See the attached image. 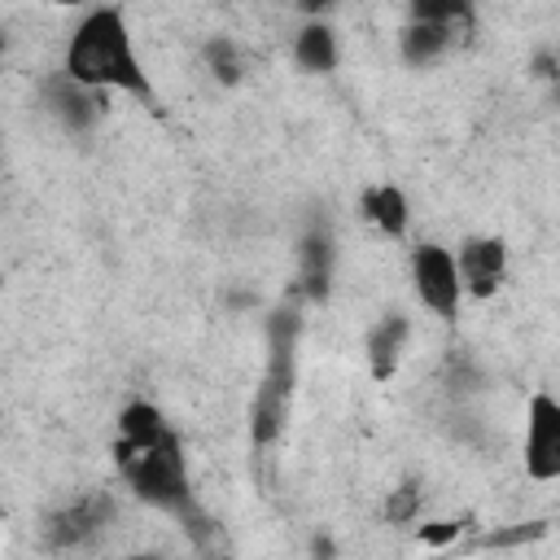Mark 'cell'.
<instances>
[{"label":"cell","mask_w":560,"mask_h":560,"mask_svg":"<svg viewBox=\"0 0 560 560\" xmlns=\"http://www.w3.org/2000/svg\"><path fill=\"white\" fill-rule=\"evenodd\" d=\"M39 96H44V109H48L66 131H74V136L92 131V127L101 122V114H105V96H101V92L79 88V83H74V79H66L61 70L44 79Z\"/></svg>","instance_id":"9"},{"label":"cell","mask_w":560,"mask_h":560,"mask_svg":"<svg viewBox=\"0 0 560 560\" xmlns=\"http://www.w3.org/2000/svg\"><path fill=\"white\" fill-rule=\"evenodd\" d=\"M311 560H337V542L328 534H315L311 538Z\"/></svg>","instance_id":"19"},{"label":"cell","mask_w":560,"mask_h":560,"mask_svg":"<svg viewBox=\"0 0 560 560\" xmlns=\"http://www.w3.org/2000/svg\"><path fill=\"white\" fill-rule=\"evenodd\" d=\"M171 438H179L166 420V411L149 398H131L122 411H118V442H114V464L118 459H131L140 451H153V446H166Z\"/></svg>","instance_id":"10"},{"label":"cell","mask_w":560,"mask_h":560,"mask_svg":"<svg viewBox=\"0 0 560 560\" xmlns=\"http://www.w3.org/2000/svg\"><path fill=\"white\" fill-rule=\"evenodd\" d=\"M521 468L529 481L551 486L560 481V398L556 394H529L525 402V429H521Z\"/></svg>","instance_id":"5"},{"label":"cell","mask_w":560,"mask_h":560,"mask_svg":"<svg viewBox=\"0 0 560 560\" xmlns=\"http://www.w3.org/2000/svg\"><path fill=\"white\" fill-rule=\"evenodd\" d=\"M118 472H122L131 499H140L144 508H158V512H166L175 521H184L197 508L192 472H188V459H184L179 438H171L166 446L140 451L131 459H118Z\"/></svg>","instance_id":"3"},{"label":"cell","mask_w":560,"mask_h":560,"mask_svg":"<svg viewBox=\"0 0 560 560\" xmlns=\"http://www.w3.org/2000/svg\"><path fill=\"white\" fill-rule=\"evenodd\" d=\"M332 262H337V245L332 232L324 223H311L298 241V298L311 306H324L332 298Z\"/></svg>","instance_id":"8"},{"label":"cell","mask_w":560,"mask_h":560,"mask_svg":"<svg viewBox=\"0 0 560 560\" xmlns=\"http://www.w3.org/2000/svg\"><path fill=\"white\" fill-rule=\"evenodd\" d=\"M420 508H424V486L420 481H398L394 490H385L381 516H385V525H411V521H420Z\"/></svg>","instance_id":"16"},{"label":"cell","mask_w":560,"mask_h":560,"mask_svg":"<svg viewBox=\"0 0 560 560\" xmlns=\"http://www.w3.org/2000/svg\"><path fill=\"white\" fill-rule=\"evenodd\" d=\"M114 521V499L109 494H79L61 508H52L39 525V538L48 551H79L92 538H101Z\"/></svg>","instance_id":"6"},{"label":"cell","mask_w":560,"mask_h":560,"mask_svg":"<svg viewBox=\"0 0 560 560\" xmlns=\"http://www.w3.org/2000/svg\"><path fill=\"white\" fill-rule=\"evenodd\" d=\"M359 210H363V219H368L385 241H407V232H411V201H407V192H402L398 184L381 179V184L363 188Z\"/></svg>","instance_id":"13"},{"label":"cell","mask_w":560,"mask_h":560,"mask_svg":"<svg viewBox=\"0 0 560 560\" xmlns=\"http://www.w3.org/2000/svg\"><path fill=\"white\" fill-rule=\"evenodd\" d=\"M127 560H166V556H158V551H136V556H127Z\"/></svg>","instance_id":"20"},{"label":"cell","mask_w":560,"mask_h":560,"mask_svg":"<svg viewBox=\"0 0 560 560\" xmlns=\"http://www.w3.org/2000/svg\"><path fill=\"white\" fill-rule=\"evenodd\" d=\"M407 341H411V319H407L402 311H389V315H381V319L368 328V337H363V354H368V372H372V381H389V376L398 372Z\"/></svg>","instance_id":"11"},{"label":"cell","mask_w":560,"mask_h":560,"mask_svg":"<svg viewBox=\"0 0 560 560\" xmlns=\"http://www.w3.org/2000/svg\"><path fill=\"white\" fill-rule=\"evenodd\" d=\"M293 61L306 74H332L341 61V44H337V26L319 18V9H306V22L293 31Z\"/></svg>","instance_id":"12"},{"label":"cell","mask_w":560,"mask_h":560,"mask_svg":"<svg viewBox=\"0 0 560 560\" xmlns=\"http://www.w3.org/2000/svg\"><path fill=\"white\" fill-rule=\"evenodd\" d=\"M547 525L542 521H525V525H512V529H494L486 534V547H516V542H529V538H542Z\"/></svg>","instance_id":"18"},{"label":"cell","mask_w":560,"mask_h":560,"mask_svg":"<svg viewBox=\"0 0 560 560\" xmlns=\"http://www.w3.org/2000/svg\"><path fill=\"white\" fill-rule=\"evenodd\" d=\"M298 332H302V311L298 306H276L267 319V368L249 402V442L254 451H271L289 424V402L298 385Z\"/></svg>","instance_id":"2"},{"label":"cell","mask_w":560,"mask_h":560,"mask_svg":"<svg viewBox=\"0 0 560 560\" xmlns=\"http://www.w3.org/2000/svg\"><path fill=\"white\" fill-rule=\"evenodd\" d=\"M201 61H206V70L219 88H241L245 74H249V57L232 35H210L201 44Z\"/></svg>","instance_id":"15"},{"label":"cell","mask_w":560,"mask_h":560,"mask_svg":"<svg viewBox=\"0 0 560 560\" xmlns=\"http://www.w3.org/2000/svg\"><path fill=\"white\" fill-rule=\"evenodd\" d=\"M455 262H459L464 293L477 302L494 298L508 280V245L499 236H464L455 245Z\"/></svg>","instance_id":"7"},{"label":"cell","mask_w":560,"mask_h":560,"mask_svg":"<svg viewBox=\"0 0 560 560\" xmlns=\"http://www.w3.org/2000/svg\"><path fill=\"white\" fill-rule=\"evenodd\" d=\"M61 74L88 92H101V96L122 92V96H136L144 105L158 101L153 79L136 52L127 9H118V4H96L74 22L66 57H61Z\"/></svg>","instance_id":"1"},{"label":"cell","mask_w":560,"mask_h":560,"mask_svg":"<svg viewBox=\"0 0 560 560\" xmlns=\"http://www.w3.org/2000/svg\"><path fill=\"white\" fill-rule=\"evenodd\" d=\"M464 516H442V521H424V525H416V538L424 542V547H451L459 534H464Z\"/></svg>","instance_id":"17"},{"label":"cell","mask_w":560,"mask_h":560,"mask_svg":"<svg viewBox=\"0 0 560 560\" xmlns=\"http://www.w3.org/2000/svg\"><path fill=\"white\" fill-rule=\"evenodd\" d=\"M407 276H411V293L420 298V306L438 319H455L464 306V280H459V262L455 249L442 241H420L407 258Z\"/></svg>","instance_id":"4"},{"label":"cell","mask_w":560,"mask_h":560,"mask_svg":"<svg viewBox=\"0 0 560 560\" xmlns=\"http://www.w3.org/2000/svg\"><path fill=\"white\" fill-rule=\"evenodd\" d=\"M459 44V35L451 26H438V22H416L407 18V26L398 31V57L407 66H433L442 61L451 48Z\"/></svg>","instance_id":"14"}]
</instances>
